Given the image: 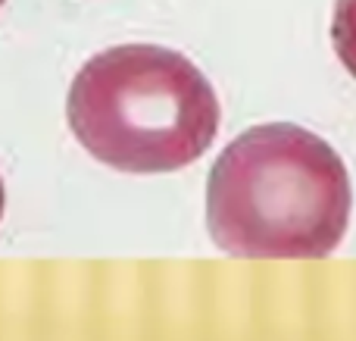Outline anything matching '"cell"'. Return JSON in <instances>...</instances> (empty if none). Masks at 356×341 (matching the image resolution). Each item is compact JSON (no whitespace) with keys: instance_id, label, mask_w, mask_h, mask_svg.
<instances>
[{"instance_id":"obj_1","label":"cell","mask_w":356,"mask_h":341,"mask_svg":"<svg viewBox=\"0 0 356 341\" xmlns=\"http://www.w3.org/2000/svg\"><path fill=\"white\" fill-rule=\"evenodd\" d=\"M350 210L344 160L294 122L241 132L209 169L207 225L216 248L234 257H328Z\"/></svg>"},{"instance_id":"obj_2","label":"cell","mask_w":356,"mask_h":341,"mask_svg":"<svg viewBox=\"0 0 356 341\" xmlns=\"http://www.w3.org/2000/svg\"><path fill=\"white\" fill-rule=\"evenodd\" d=\"M75 141L119 173H175L209 150L219 97L209 79L172 47L116 44L75 72L66 97Z\"/></svg>"},{"instance_id":"obj_3","label":"cell","mask_w":356,"mask_h":341,"mask_svg":"<svg viewBox=\"0 0 356 341\" xmlns=\"http://www.w3.org/2000/svg\"><path fill=\"white\" fill-rule=\"evenodd\" d=\"M332 44L344 69L356 79V0H334Z\"/></svg>"},{"instance_id":"obj_4","label":"cell","mask_w":356,"mask_h":341,"mask_svg":"<svg viewBox=\"0 0 356 341\" xmlns=\"http://www.w3.org/2000/svg\"><path fill=\"white\" fill-rule=\"evenodd\" d=\"M3 204H6V194H3V182H0V219H3Z\"/></svg>"},{"instance_id":"obj_5","label":"cell","mask_w":356,"mask_h":341,"mask_svg":"<svg viewBox=\"0 0 356 341\" xmlns=\"http://www.w3.org/2000/svg\"><path fill=\"white\" fill-rule=\"evenodd\" d=\"M3 3H6V0H0V6H3Z\"/></svg>"}]
</instances>
